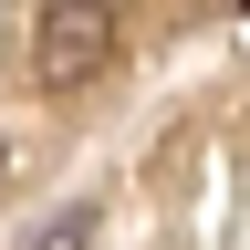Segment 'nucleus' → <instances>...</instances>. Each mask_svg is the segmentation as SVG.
Returning a JSON list of instances; mask_svg holds the SVG:
<instances>
[{
  "label": "nucleus",
  "mask_w": 250,
  "mask_h": 250,
  "mask_svg": "<svg viewBox=\"0 0 250 250\" xmlns=\"http://www.w3.org/2000/svg\"><path fill=\"white\" fill-rule=\"evenodd\" d=\"M115 0H42V21H31V73H42L52 94H83L94 73H115Z\"/></svg>",
  "instance_id": "f257e3e1"
},
{
  "label": "nucleus",
  "mask_w": 250,
  "mask_h": 250,
  "mask_svg": "<svg viewBox=\"0 0 250 250\" xmlns=\"http://www.w3.org/2000/svg\"><path fill=\"white\" fill-rule=\"evenodd\" d=\"M31 250H94V208H62V219H52Z\"/></svg>",
  "instance_id": "f03ea898"
},
{
  "label": "nucleus",
  "mask_w": 250,
  "mask_h": 250,
  "mask_svg": "<svg viewBox=\"0 0 250 250\" xmlns=\"http://www.w3.org/2000/svg\"><path fill=\"white\" fill-rule=\"evenodd\" d=\"M0 167H11V146H0Z\"/></svg>",
  "instance_id": "7ed1b4c3"
}]
</instances>
